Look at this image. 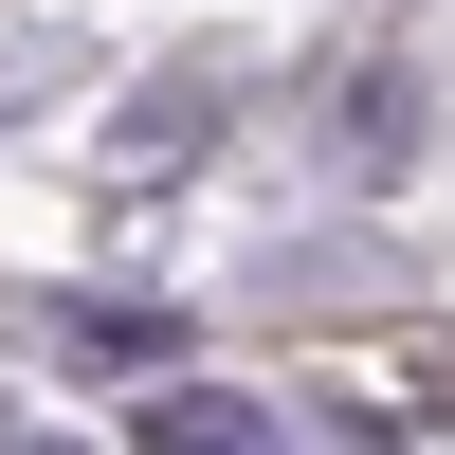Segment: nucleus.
Segmentation results:
<instances>
[{"mask_svg": "<svg viewBox=\"0 0 455 455\" xmlns=\"http://www.w3.org/2000/svg\"><path fill=\"white\" fill-rule=\"evenodd\" d=\"M237 92H255V55H237V36H182L164 73H128V109H109V182H182V164H219Z\"/></svg>", "mask_w": 455, "mask_h": 455, "instance_id": "obj_1", "label": "nucleus"}, {"mask_svg": "<svg viewBox=\"0 0 455 455\" xmlns=\"http://www.w3.org/2000/svg\"><path fill=\"white\" fill-rule=\"evenodd\" d=\"M310 164L347 182V201H401V182L437 164V73H419V55H347V73H328V128H310Z\"/></svg>", "mask_w": 455, "mask_h": 455, "instance_id": "obj_2", "label": "nucleus"}, {"mask_svg": "<svg viewBox=\"0 0 455 455\" xmlns=\"http://www.w3.org/2000/svg\"><path fill=\"white\" fill-rule=\"evenodd\" d=\"M109 419H128V455H255V437H291V401L274 383H219V364H146Z\"/></svg>", "mask_w": 455, "mask_h": 455, "instance_id": "obj_3", "label": "nucleus"}, {"mask_svg": "<svg viewBox=\"0 0 455 455\" xmlns=\"http://www.w3.org/2000/svg\"><path fill=\"white\" fill-rule=\"evenodd\" d=\"M36 347L92 364V383H146V364H182V310H146V291H55V310H36Z\"/></svg>", "mask_w": 455, "mask_h": 455, "instance_id": "obj_4", "label": "nucleus"}]
</instances>
